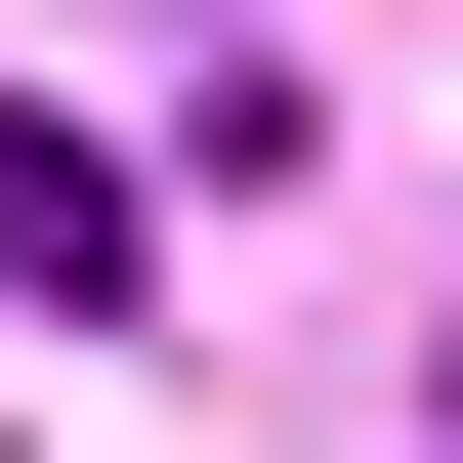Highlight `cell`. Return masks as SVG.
I'll list each match as a JSON object with an SVG mask.
<instances>
[{"label": "cell", "mask_w": 463, "mask_h": 463, "mask_svg": "<svg viewBox=\"0 0 463 463\" xmlns=\"http://www.w3.org/2000/svg\"><path fill=\"white\" fill-rule=\"evenodd\" d=\"M0 253H43V295H127V169H85L43 85H0Z\"/></svg>", "instance_id": "1"}]
</instances>
